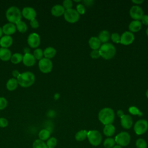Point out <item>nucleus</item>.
<instances>
[{
  "label": "nucleus",
  "instance_id": "45",
  "mask_svg": "<svg viewBox=\"0 0 148 148\" xmlns=\"http://www.w3.org/2000/svg\"><path fill=\"white\" fill-rule=\"evenodd\" d=\"M20 75V73L17 70H14L12 72V75L14 76V78H15V79L16 78L17 79L19 76Z\"/></svg>",
  "mask_w": 148,
  "mask_h": 148
},
{
  "label": "nucleus",
  "instance_id": "49",
  "mask_svg": "<svg viewBox=\"0 0 148 148\" xmlns=\"http://www.w3.org/2000/svg\"><path fill=\"white\" fill-rule=\"evenodd\" d=\"M59 97H60V94H58V93H56V94L54 95V99H55L56 100L58 99L59 98Z\"/></svg>",
  "mask_w": 148,
  "mask_h": 148
},
{
  "label": "nucleus",
  "instance_id": "51",
  "mask_svg": "<svg viewBox=\"0 0 148 148\" xmlns=\"http://www.w3.org/2000/svg\"><path fill=\"white\" fill-rule=\"evenodd\" d=\"M2 34H3L2 29L0 27V38H1V36H2Z\"/></svg>",
  "mask_w": 148,
  "mask_h": 148
},
{
  "label": "nucleus",
  "instance_id": "35",
  "mask_svg": "<svg viewBox=\"0 0 148 148\" xmlns=\"http://www.w3.org/2000/svg\"><path fill=\"white\" fill-rule=\"evenodd\" d=\"M128 110H129L130 113L132 114H134V115L136 114V115H139V116L142 115V113L140 112L139 111V110L135 106H131L130 108H129Z\"/></svg>",
  "mask_w": 148,
  "mask_h": 148
},
{
  "label": "nucleus",
  "instance_id": "27",
  "mask_svg": "<svg viewBox=\"0 0 148 148\" xmlns=\"http://www.w3.org/2000/svg\"><path fill=\"white\" fill-rule=\"evenodd\" d=\"M87 131L86 130H80L75 135V139L77 141H83L87 136Z\"/></svg>",
  "mask_w": 148,
  "mask_h": 148
},
{
  "label": "nucleus",
  "instance_id": "11",
  "mask_svg": "<svg viewBox=\"0 0 148 148\" xmlns=\"http://www.w3.org/2000/svg\"><path fill=\"white\" fill-rule=\"evenodd\" d=\"M134 39L135 37L132 32L130 31H125L120 36V43L124 45H128L133 42Z\"/></svg>",
  "mask_w": 148,
  "mask_h": 148
},
{
  "label": "nucleus",
  "instance_id": "17",
  "mask_svg": "<svg viewBox=\"0 0 148 148\" xmlns=\"http://www.w3.org/2000/svg\"><path fill=\"white\" fill-rule=\"evenodd\" d=\"M13 43V39L10 35H5L0 39V45L3 48L9 47Z\"/></svg>",
  "mask_w": 148,
  "mask_h": 148
},
{
  "label": "nucleus",
  "instance_id": "2",
  "mask_svg": "<svg viewBox=\"0 0 148 148\" xmlns=\"http://www.w3.org/2000/svg\"><path fill=\"white\" fill-rule=\"evenodd\" d=\"M35 75L29 71L24 72L20 73L17 78L18 84L23 87H28L32 85L35 82Z\"/></svg>",
  "mask_w": 148,
  "mask_h": 148
},
{
  "label": "nucleus",
  "instance_id": "14",
  "mask_svg": "<svg viewBox=\"0 0 148 148\" xmlns=\"http://www.w3.org/2000/svg\"><path fill=\"white\" fill-rule=\"evenodd\" d=\"M132 117L129 115H124L121 118V125L125 129H130L132 125Z\"/></svg>",
  "mask_w": 148,
  "mask_h": 148
},
{
  "label": "nucleus",
  "instance_id": "24",
  "mask_svg": "<svg viewBox=\"0 0 148 148\" xmlns=\"http://www.w3.org/2000/svg\"><path fill=\"white\" fill-rule=\"evenodd\" d=\"M103 134L107 136H111L113 135L115 132V127L113 125L108 124L106 125L103 128Z\"/></svg>",
  "mask_w": 148,
  "mask_h": 148
},
{
  "label": "nucleus",
  "instance_id": "53",
  "mask_svg": "<svg viewBox=\"0 0 148 148\" xmlns=\"http://www.w3.org/2000/svg\"><path fill=\"white\" fill-rule=\"evenodd\" d=\"M146 34L148 36V27L147 28V29H146Z\"/></svg>",
  "mask_w": 148,
  "mask_h": 148
},
{
  "label": "nucleus",
  "instance_id": "46",
  "mask_svg": "<svg viewBox=\"0 0 148 148\" xmlns=\"http://www.w3.org/2000/svg\"><path fill=\"white\" fill-rule=\"evenodd\" d=\"M117 116H118L119 117H120V118H121V117L124 115V114L123 110H119L117 111Z\"/></svg>",
  "mask_w": 148,
  "mask_h": 148
},
{
  "label": "nucleus",
  "instance_id": "41",
  "mask_svg": "<svg viewBox=\"0 0 148 148\" xmlns=\"http://www.w3.org/2000/svg\"><path fill=\"white\" fill-rule=\"evenodd\" d=\"M90 56L92 58H98L100 57V54L98 50H93L90 53Z\"/></svg>",
  "mask_w": 148,
  "mask_h": 148
},
{
  "label": "nucleus",
  "instance_id": "12",
  "mask_svg": "<svg viewBox=\"0 0 148 148\" xmlns=\"http://www.w3.org/2000/svg\"><path fill=\"white\" fill-rule=\"evenodd\" d=\"M27 42L28 45L31 47H32V48L37 47L39 45L40 42V39L39 35L36 33L30 34L28 37Z\"/></svg>",
  "mask_w": 148,
  "mask_h": 148
},
{
  "label": "nucleus",
  "instance_id": "15",
  "mask_svg": "<svg viewBox=\"0 0 148 148\" xmlns=\"http://www.w3.org/2000/svg\"><path fill=\"white\" fill-rule=\"evenodd\" d=\"M3 33L6 34V35H10L14 34L16 32V25L11 23H8L5 24L2 27Z\"/></svg>",
  "mask_w": 148,
  "mask_h": 148
},
{
  "label": "nucleus",
  "instance_id": "18",
  "mask_svg": "<svg viewBox=\"0 0 148 148\" xmlns=\"http://www.w3.org/2000/svg\"><path fill=\"white\" fill-rule=\"evenodd\" d=\"M65 11V9L62 6V5H54V6H53L51 10V14L56 17H58L64 14Z\"/></svg>",
  "mask_w": 148,
  "mask_h": 148
},
{
  "label": "nucleus",
  "instance_id": "38",
  "mask_svg": "<svg viewBox=\"0 0 148 148\" xmlns=\"http://www.w3.org/2000/svg\"><path fill=\"white\" fill-rule=\"evenodd\" d=\"M76 11L78 12V13L80 14H83L86 12V9L84 5L82 4H78L76 6Z\"/></svg>",
  "mask_w": 148,
  "mask_h": 148
},
{
  "label": "nucleus",
  "instance_id": "3",
  "mask_svg": "<svg viewBox=\"0 0 148 148\" xmlns=\"http://www.w3.org/2000/svg\"><path fill=\"white\" fill-rule=\"evenodd\" d=\"M21 12L19 8L16 6H11L9 8L6 12V17L9 23L16 24L21 21Z\"/></svg>",
  "mask_w": 148,
  "mask_h": 148
},
{
  "label": "nucleus",
  "instance_id": "8",
  "mask_svg": "<svg viewBox=\"0 0 148 148\" xmlns=\"http://www.w3.org/2000/svg\"><path fill=\"white\" fill-rule=\"evenodd\" d=\"M64 16L66 21L71 23H74L78 21L80 14L78 13L76 9H70L65 10Z\"/></svg>",
  "mask_w": 148,
  "mask_h": 148
},
{
  "label": "nucleus",
  "instance_id": "9",
  "mask_svg": "<svg viewBox=\"0 0 148 148\" xmlns=\"http://www.w3.org/2000/svg\"><path fill=\"white\" fill-rule=\"evenodd\" d=\"M39 68L43 73L50 72L53 68V63L50 59L46 58H42L38 62Z\"/></svg>",
  "mask_w": 148,
  "mask_h": 148
},
{
  "label": "nucleus",
  "instance_id": "31",
  "mask_svg": "<svg viewBox=\"0 0 148 148\" xmlns=\"http://www.w3.org/2000/svg\"><path fill=\"white\" fill-rule=\"evenodd\" d=\"M116 142L113 138H108L103 142V146L106 148H112L115 145Z\"/></svg>",
  "mask_w": 148,
  "mask_h": 148
},
{
  "label": "nucleus",
  "instance_id": "33",
  "mask_svg": "<svg viewBox=\"0 0 148 148\" xmlns=\"http://www.w3.org/2000/svg\"><path fill=\"white\" fill-rule=\"evenodd\" d=\"M137 148H147V143L142 138H139L136 140L135 143Z\"/></svg>",
  "mask_w": 148,
  "mask_h": 148
},
{
  "label": "nucleus",
  "instance_id": "29",
  "mask_svg": "<svg viewBox=\"0 0 148 148\" xmlns=\"http://www.w3.org/2000/svg\"><path fill=\"white\" fill-rule=\"evenodd\" d=\"M23 56L20 53H14L11 57V61L13 64H18L23 60Z\"/></svg>",
  "mask_w": 148,
  "mask_h": 148
},
{
  "label": "nucleus",
  "instance_id": "52",
  "mask_svg": "<svg viewBox=\"0 0 148 148\" xmlns=\"http://www.w3.org/2000/svg\"><path fill=\"white\" fill-rule=\"evenodd\" d=\"M146 97H147V98H148V90H147V91H146Z\"/></svg>",
  "mask_w": 148,
  "mask_h": 148
},
{
  "label": "nucleus",
  "instance_id": "23",
  "mask_svg": "<svg viewBox=\"0 0 148 148\" xmlns=\"http://www.w3.org/2000/svg\"><path fill=\"white\" fill-rule=\"evenodd\" d=\"M18 86V82L17 79L11 78L6 83V88L9 91L14 90Z\"/></svg>",
  "mask_w": 148,
  "mask_h": 148
},
{
  "label": "nucleus",
  "instance_id": "40",
  "mask_svg": "<svg viewBox=\"0 0 148 148\" xmlns=\"http://www.w3.org/2000/svg\"><path fill=\"white\" fill-rule=\"evenodd\" d=\"M8 125V121L6 119L1 117L0 118V127L5 128Z\"/></svg>",
  "mask_w": 148,
  "mask_h": 148
},
{
  "label": "nucleus",
  "instance_id": "10",
  "mask_svg": "<svg viewBox=\"0 0 148 148\" xmlns=\"http://www.w3.org/2000/svg\"><path fill=\"white\" fill-rule=\"evenodd\" d=\"M130 16L135 20L139 21L143 16V11L140 6L135 5L130 9Z\"/></svg>",
  "mask_w": 148,
  "mask_h": 148
},
{
  "label": "nucleus",
  "instance_id": "16",
  "mask_svg": "<svg viewBox=\"0 0 148 148\" xmlns=\"http://www.w3.org/2000/svg\"><path fill=\"white\" fill-rule=\"evenodd\" d=\"M36 59L35 58L34 56L30 54V53H28V54H25L23 56V64L28 66H31L34 65L35 64L36 62Z\"/></svg>",
  "mask_w": 148,
  "mask_h": 148
},
{
  "label": "nucleus",
  "instance_id": "43",
  "mask_svg": "<svg viewBox=\"0 0 148 148\" xmlns=\"http://www.w3.org/2000/svg\"><path fill=\"white\" fill-rule=\"evenodd\" d=\"M142 23L146 25H148V15H143L141 18Z\"/></svg>",
  "mask_w": 148,
  "mask_h": 148
},
{
  "label": "nucleus",
  "instance_id": "20",
  "mask_svg": "<svg viewBox=\"0 0 148 148\" xmlns=\"http://www.w3.org/2000/svg\"><path fill=\"white\" fill-rule=\"evenodd\" d=\"M142 27L141 22L139 20H134L131 21L128 26L129 29L131 32H136L139 31Z\"/></svg>",
  "mask_w": 148,
  "mask_h": 148
},
{
  "label": "nucleus",
  "instance_id": "13",
  "mask_svg": "<svg viewBox=\"0 0 148 148\" xmlns=\"http://www.w3.org/2000/svg\"><path fill=\"white\" fill-rule=\"evenodd\" d=\"M21 14L25 18L31 20L35 18L36 16V12L35 10L31 7H25L22 10Z\"/></svg>",
  "mask_w": 148,
  "mask_h": 148
},
{
  "label": "nucleus",
  "instance_id": "44",
  "mask_svg": "<svg viewBox=\"0 0 148 148\" xmlns=\"http://www.w3.org/2000/svg\"><path fill=\"white\" fill-rule=\"evenodd\" d=\"M83 2L85 4V5H86L87 6H90L92 5V3H94V1H91V0H84Z\"/></svg>",
  "mask_w": 148,
  "mask_h": 148
},
{
  "label": "nucleus",
  "instance_id": "4",
  "mask_svg": "<svg viewBox=\"0 0 148 148\" xmlns=\"http://www.w3.org/2000/svg\"><path fill=\"white\" fill-rule=\"evenodd\" d=\"M99 52L100 56L106 60H109L113 58L116 54V48L110 43H105L99 47Z\"/></svg>",
  "mask_w": 148,
  "mask_h": 148
},
{
  "label": "nucleus",
  "instance_id": "54",
  "mask_svg": "<svg viewBox=\"0 0 148 148\" xmlns=\"http://www.w3.org/2000/svg\"><path fill=\"white\" fill-rule=\"evenodd\" d=\"M80 1H81L80 0H77V1H76V0H75V2H80Z\"/></svg>",
  "mask_w": 148,
  "mask_h": 148
},
{
  "label": "nucleus",
  "instance_id": "32",
  "mask_svg": "<svg viewBox=\"0 0 148 148\" xmlns=\"http://www.w3.org/2000/svg\"><path fill=\"white\" fill-rule=\"evenodd\" d=\"M57 143V139L54 137L49 138L46 142V146L47 148H54Z\"/></svg>",
  "mask_w": 148,
  "mask_h": 148
},
{
  "label": "nucleus",
  "instance_id": "39",
  "mask_svg": "<svg viewBox=\"0 0 148 148\" xmlns=\"http://www.w3.org/2000/svg\"><path fill=\"white\" fill-rule=\"evenodd\" d=\"M7 100L4 97H0V110L5 109L7 106Z\"/></svg>",
  "mask_w": 148,
  "mask_h": 148
},
{
  "label": "nucleus",
  "instance_id": "34",
  "mask_svg": "<svg viewBox=\"0 0 148 148\" xmlns=\"http://www.w3.org/2000/svg\"><path fill=\"white\" fill-rule=\"evenodd\" d=\"M33 56H34L35 59L40 60L42 58V57L43 56V51L41 49L38 48L34 50Z\"/></svg>",
  "mask_w": 148,
  "mask_h": 148
},
{
  "label": "nucleus",
  "instance_id": "19",
  "mask_svg": "<svg viewBox=\"0 0 148 148\" xmlns=\"http://www.w3.org/2000/svg\"><path fill=\"white\" fill-rule=\"evenodd\" d=\"M12 54L10 50L7 48H0V59L2 61H7L11 58Z\"/></svg>",
  "mask_w": 148,
  "mask_h": 148
},
{
  "label": "nucleus",
  "instance_id": "42",
  "mask_svg": "<svg viewBox=\"0 0 148 148\" xmlns=\"http://www.w3.org/2000/svg\"><path fill=\"white\" fill-rule=\"evenodd\" d=\"M30 25L34 28H37L39 27V23L36 18L30 20Z\"/></svg>",
  "mask_w": 148,
  "mask_h": 148
},
{
  "label": "nucleus",
  "instance_id": "6",
  "mask_svg": "<svg viewBox=\"0 0 148 148\" xmlns=\"http://www.w3.org/2000/svg\"><path fill=\"white\" fill-rule=\"evenodd\" d=\"M130 140V135L127 132H121L116 135L114 139L116 143L121 147L127 146L129 144Z\"/></svg>",
  "mask_w": 148,
  "mask_h": 148
},
{
  "label": "nucleus",
  "instance_id": "50",
  "mask_svg": "<svg viewBox=\"0 0 148 148\" xmlns=\"http://www.w3.org/2000/svg\"><path fill=\"white\" fill-rule=\"evenodd\" d=\"M112 148H122V147L119 146V145H114Z\"/></svg>",
  "mask_w": 148,
  "mask_h": 148
},
{
  "label": "nucleus",
  "instance_id": "22",
  "mask_svg": "<svg viewBox=\"0 0 148 148\" xmlns=\"http://www.w3.org/2000/svg\"><path fill=\"white\" fill-rule=\"evenodd\" d=\"M56 54V50L52 47H48L43 51V56L45 58L50 59L55 56Z\"/></svg>",
  "mask_w": 148,
  "mask_h": 148
},
{
  "label": "nucleus",
  "instance_id": "47",
  "mask_svg": "<svg viewBox=\"0 0 148 148\" xmlns=\"http://www.w3.org/2000/svg\"><path fill=\"white\" fill-rule=\"evenodd\" d=\"M132 2L136 4H140L143 2V0H132Z\"/></svg>",
  "mask_w": 148,
  "mask_h": 148
},
{
  "label": "nucleus",
  "instance_id": "37",
  "mask_svg": "<svg viewBox=\"0 0 148 148\" xmlns=\"http://www.w3.org/2000/svg\"><path fill=\"white\" fill-rule=\"evenodd\" d=\"M110 37H111V39H112V40L113 42L116 43H120V36L117 33H113L111 35Z\"/></svg>",
  "mask_w": 148,
  "mask_h": 148
},
{
  "label": "nucleus",
  "instance_id": "30",
  "mask_svg": "<svg viewBox=\"0 0 148 148\" xmlns=\"http://www.w3.org/2000/svg\"><path fill=\"white\" fill-rule=\"evenodd\" d=\"M32 147L33 148H47L46 143L40 139L35 140L32 144Z\"/></svg>",
  "mask_w": 148,
  "mask_h": 148
},
{
  "label": "nucleus",
  "instance_id": "25",
  "mask_svg": "<svg viewBox=\"0 0 148 148\" xmlns=\"http://www.w3.org/2000/svg\"><path fill=\"white\" fill-rule=\"evenodd\" d=\"M98 38L100 40L101 42L105 43L108 42L110 38V34L109 32L106 30H103L100 32L99 34Z\"/></svg>",
  "mask_w": 148,
  "mask_h": 148
},
{
  "label": "nucleus",
  "instance_id": "7",
  "mask_svg": "<svg viewBox=\"0 0 148 148\" xmlns=\"http://www.w3.org/2000/svg\"><path fill=\"white\" fill-rule=\"evenodd\" d=\"M148 129V122L144 119L138 120L134 127V130L137 135H142Z\"/></svg>",
  "mask_w": 148,
  "mask_h": 148
},
{
  "label": "nucleus",
  "instance_id": "5",
  "mask_svg": "<svg viewBox=\"0 0 148 148\" xmlns=\"http://www.w3.org/2000/svg\"><path fill=\"white\" fill-rule=\"evenodd\" d=\"M90 143L94 146H98L102 141V135L97 130H91L87 132V136Z\"/></svg>",
  "mask_w": 148,
  "mask_h": 148
},
{
  "label": "nucleus",
  "instance_id": "21",
  "mask_svg": "<svg viewBox=\"0 0 148 148\" xmlns=\"http://www.w3.org/2000/svg\"><path fill=\"white\" fill-rule=\"evenodd\" d=\"M88 44L92 50H98L101 46V42L97 37H91L88 40Z\"/></svg>",
  "mask_w": 148,
  "mask_h": 148
},
{
  "label": "nucleus",
  "instance_id": "36",
  "mask_svg": "<svg viewBox=\"0 0 148 148\" xmlns=\"http://www.w3.org/2000/svg\"><path fill=\"white\" fill-rule=\"evenodd\" d=\"M73 3H72V1L71 0H65L63 2V5L62 6L64 7V8L66 10L68 9H72Z\"/></svg>",
  "mask_w": 148,
  "mask_h": 148
},
{
  "label": "nucleus",
  "instance_id": "26",
  "mask_svg": "<svg viewBox=\"0 0 148 148\" xmlns=\"http://www.w3.org/2000/svg\"><path fill=\"white\" fill-rule=\"evenodd\" d=\"M50 131L46 129H43L40 130L38 134L39 139L43 141L47 140L50 138Z\"/></svg>",
  "mask_w": 148,
  "mask_h": 148
},
{
  "label": "nucleus",
  "instance_id": "1",
  "mask_svg": "<svg viewBox=\"0 0 148 148\" xmlns=\"http://www.w3.org/2000/svg\"><path fill=\"white\" fill-rule=\"evenodd\" d=\"M99 120L104 125L111 124L114 119V111L109 108L101 109L98 113Z\"/></svg>",
  "mask_w": 148,
  "mask_h": 148
},
{
  "label": "nucleus",
  "instance_id": "48",
  "mask_svg": "<svg viewBox=\"0 0 148 148\" xmlns=\"http://www.w3.org/2000/svg\"><path fill=\"white\" fill-rule=\"evenodd\" d=\"M24 53L25 54H28V53H29V49L28 48V47H25L24 49Z\"/></svg>",
  "mask_w": 148,
  "mask_h": 148
},
{
  "label": "nucleus",
  "instance_id": "28",
  "mask_svg": "<svg viewBox=\"0 0 148 148\" xmlns=\"http://www.w3.org/2000/svg\"><path fill=\"white\" fill-rule=\"evenodd\" d=\"M16 29L21 33H24L27 31V24L25 23V22L23 21H18L17 23H16Z\"/></svg>",
  "mask_w": 148,
  "mask_h": 148
}]
</instances>
